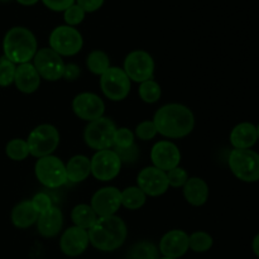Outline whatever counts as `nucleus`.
<instances>
[{
    "label": "nucleus",
    "mask_w": 259,
    "mask_h": 259,
    "mask_svg": "<svg viewBox=\"0 0 259 259\" xmlns=\"http://www.w3.org/2000/svg\"><path fill=\"white\" fill-rule=\"evenodd\" d=\"M157 133L168 139L185 138L195 128V115L182 104L171 103L161 106L153 116Z\"/></svg>",
    "instance_id": "1"
},
{
    "label": "nucleus",
    "mask_w": 259,
    "mask_h": 259,
    "mask_svg": "<svg viewBox=\"0 0 259 259\" xmlns=\"http://www.w3.org/2000/svg\"><path fill=\"white\" fill-rule=\"evenodd\" d=\"M90 244L101 252H114L125 243L128 228L116 215L98 217L95 224L88 230Z\"/></svg>",
    "instance_id": "2"
},
{
    "label": "nucleus",
    "mask_w": 259,
    "mask_h": 259,
    "mask_svg": "<svg viewBox=\"0 0 259 259\" xmlns=\"http://www.w3.org/2000/svg\"><path fill=\"white\" fill-rule=\"evenodd\" d=\"M4 57L14 65L28 63L38 51V42L34 33L25 27H13L3 39Z\"/></svg>",
    "instance_id": "3"
},
{
    "label": "nucleus",
    "mask_w": 259,
    "mask_h": 259,
    "mask_svg": "<svg viewBox=\"0 0 259 259\" xmlns=\"http://www.w3.org/2000/svg\"><path fill=\"white\" fill-rule=\"evenodd\" d=\"M232 174L247 184L259 181V153L252 149H233L228 158Z\"/></svg>",
    "instance_id": "4"
},
{
    "label": "nucleus",
    "mask_w": 259,
    "mask_h": 259,
    "mask_svg": "<svg viewBox=\"0 0 259 259\" xmlns=\"http://www.w3.org/2000/svg\"><path fill=\"white\" fill-rule=\"evenodd\" d=\"M27 143L30 156L35 158L51 156L60 144V132L52 124H40L30 132Z\"/></svg>",
    "instance_id": "5"
},
{
    "label": "nucleus",
    "mask_w": 259,
    "mask_h": 259,
    "mask_svg": "<svg viewBox=\"0 0 259 259\" xmlns=\"http://www.w3.org/2000/svg\"><path fill=\"white\" fill-rule=\"evenodd\" d=\"M34 174L38 181L47 189H58L68 182L66 164L62 159L53 154L38 158L34 166Z\"/></svg>",
    "instance_id": "6"
},
{
    "label": "nucleus",
    "mask_w": 259,
    "mask_h": 259,
    "mask_svg": "<svg viewBox=\"0 0 259 259\" xmlns=\"http://www.w3.org/2000/svg\"><path fill=\"white\" fill-rule=\"evenodd\" d=\"M116 125L110 118L103 116L100 119L90 121L83 132V141L86 146L95 151L111 149L114 144V136Z\"/></svg>",
    "instance_id": "7"
},
{
    "label": "nucleus",
    "mask_w": 259,
    "mask_h": 259,
    "mask_svg": "<svg viewBox=\"0 0 259 259\" xmlns=\"http://www.w3.org/2000/svg\"><path fill=\"white\" fill-rule=\"evenodd\" d=\"M48 43H50L51 50L58 53L61 57L62 56L71 57V56L77 55L82 50L83 38L75 27L63 24L58 25L51 32Z\"/></svg>",
    "instance_id": "8"
},
{
    "label": "nucleus",
    "mask_w": 259,
    "mask_h": 259,
    "mask_svg": "<svg viewBox=\"0 0 259 259\" xmlns=\"http://www.w3.org/2000/svg\"><path fill=\"white\" fill-rule=\"evenodd\" d=\"M100 88L104 95L111 101H121L131 93L132 81L120 67H109L100 76Z\"/></svg>",
    "instance_id": "9"
},
{
    "label": "nucleus",
    "mask_w": 259,
    "mask_h": 259,
    "mask_svg": "<svg viewBox=\"0 0 259 259\" xmlns=\"http://www.w3.org/2000/svg\"><path fill=\"white\" fill-rule=\"evenodd\" d=\"M123 70L129 77V80L142 83L144 81L153 78L154 60L146 51H132L124 60Z\"/></svg>",
    "instance_id": "10"
},
{
    "label": "nucleus",
    "mask_w": 259,
    "mask_h": 259,
    "mask_svg": "<svg viewBox=\"0 0 259 259\" xmlns=\"http://www.w3.org/2000/svg\"><path fill=\"white\" fill-rule=\"evenodd\" d=\"M65 65L62 57L55 51L48 48H40L33 57V66L40 78L47 81H58L63 77Z\"/></svg>",
    "instance_id": "11"
},
{
    "label": "nucleus",
    "mask_w": 259,
    "mask_h": 259,
    "mask_svg": "<svg viewBox=\"0 0 259 259\" xmlns=\"http://www.w3.org/2000/svg\"><path fill=\"white\" fill-rule=\"evenodd\" d=\"M91 175L103 182L113 181L118 177L121 169V161L113 149L98 151L90 159Z\"/></svg>",
    "instance_id": "12"
},
{
    "label": "nucleus",
    "mask_w": 259,
    "mask_h": 259,
    "mask_svg": "<svg viewBox=\"0 0 259 259\" xmlns=\"http://www.w3.org/2000/svg\"><path fill=\"white\" fill-rule=\"evenodd\" d=\"M72 111L77 118L86 121L100 119L105 113V104L103 99L94 93H81L72 100Z\"/></svg>",
    "instance_id": "13"
},
{
    "label": "nucleus",
    "mask_w": 259,
    "mask_h": 259,
    "mask_svg": "<svg viewBox=\"0 0 259 259\" xmlns=\"http://www.w3.org/2000/svg\"><path fill=\"white\" fill-rule=\"evenodd\" d=\"M137 184L147 196L151 197L166 194L169 187L166 172L154 166L144 167L137 176Z\"/></svg>",
    "instance_id": "14"
},
{
    "label": "nucleus",
    "mask_w": 259,
    "mask_h": 259,
    "mask_svg": "<svg viewBox=\"0 0 259 259\" xmlns=\"http://www.w3.org/2000/svg\"><path fill=\"white\" fill-rule=\"evenodd\" d=\"M151 161L154 167L167 172L181 162L180 148L171 141H159L151 149Z\"/></svg>",
    "instance_id": "15"
},
{
    "label": "nucleus",
    "mask_w": 259,
    "mask_h": 259,
    "mask_svg": "<svg viewBox=\"0 0 259 259\" xmlns=\"http://www.w3.org/2000/svg\"><path fill=\"white\" fill-rule=\"evenodd\" d=\"M90 206L98 217L115 215L121 206L120 191L113 186L103 187L93 195Z\"/></svg>",
    "instance_id": "16"
},
{
    "label": "nucleus",
    "mask_w": 259,
    "mask_h": 259,
    "mask_svg": "<svg viewBox=\"0 0 259 259\" xmlns=\"http://www.w3.org/2000/svg\"><path fill=\"white\" fill-rule=\"evenodd\" d=\"M90 240L88 230L78 227H70L62 233L60 239L61 252L67 257H78L86 252Z\"/></svg>",
    "instance_id": "17"
},
{
    "label": "nucleus",
    "mask_w": 259,
    "mask_h": 259,
    "mask_svg": "<svg viewBox=\"0 0 259 259\" xmlns=\"http://www.w3.org/2000/svg\"><path fill=\"white\" fill-rule=\"evenodd\" d=\"M189 234L184 230L174 229L167 232L159 242V253L163 257L181 258L189 252Z\"/></svg>",
    "instance_id": "18"
},
{
    "label": "nucleus",
    "mask_w": 259,
    "mask_h": 259,
    "mask_svg": "<svg viewBox=\"0 0 259 259\" xmlns=\"http://www.w3.org/2000/svg\"><path fill=\"white\" fill-rule=\"evenodd\" d=\"M14 83L23 94H33L40 86V76L33 63H22L15 68Z\"/></svg>",
    "instance_id": "19"
},
{
    "label": "nucleus",
    "mask_w": 259,
    "mask_h": 259,
    "mask_svg": "<svg viewBox=\"0 0 259 259\" xmlns=\"http://www.w3.org/2000/svg\"><path fill=\"white\" fill-rule=\"evenodd\" d=\"M35 224H37L38 233L43 238H55L62 230V211L57 206H52L50 210L38 215V220Z\"/></svg>",
    "instance_id": "20"
},
{
    "label": "nucleus",
    "mask_w": 259,
    "mask_h": 259,
    "mask_svg": "<svg viewBox=\"0 0 259 259\" xmlns=\"http://www.w3.org/2000/svg\"><path fill=\"white\" fill-rule=\"evenodd\" d=\"M257 141V126L249 121L237 124L230 132V144L234 149H250Z\"/></svg>",
    "instance_id": "21"
},
{
    "label": "nucleus",
    "mask_w": 259,
    "mask_h": 259,
    "mask_svg": "<svg viewBox=\"0 0 259 259\" xmlns=\"http://www.w3.org/2000/svg\"><path fill=\"white\" fill-rule=\"evenodd\" d=\"M182 189L185 200L192 206H202L209 199V186L200 177H189Z\"/></svg>",
    "instance_id": "22"
},
{
    "label": "nucleus",
    "mask_w": 259,
    "mask_h": 259,
    "mask_svg": "<svg viewBox=\"0 0 259 259\" xmlns=\"http://www.w3.org/2000/svg\"><path fill=\"white\" fill-rule=\"evenodd\" d=\"M38 212L33 207L30 200H24L20 201L12 210V223L18 229H27L34 225L38 220Z\"/></svg>",
    "instance_id": "23"
},
{
    "label": "nucleus",
    "mask_w": 259,
    "mask_h": 259,
    "mask_svg": "<svg viewBox=\"0 0 259 259\" xmlns=\"http://www.w3.org/2000/svg\"><path fill=\"white\" fill-rule=\"evenodd\" d=\"M66 172H67V180L72 184H80L85 181L91 175L90 158L82 154L73 156L66 164Z\"/></svg>",
    "instance_id": "24"
},
{
    "label": "nucleus",
    "mask_w": 259,
    "mask_h": 259,
    "mask_svg": "<svg viewBox=\"0 0 259 259\" xmlns=\"http://www.w3.org/2000/svg\"><path fill=\"white\" fill-rule=\"evenodd\" d=\"M98 215L93 210V207L88 204H78L71 211V220H72L75 227L81 229L89 230L95 224Z\"/></svg>",
    "instance_id": "25"
},
{
    "label": "nucleus",
    "mask_w": 259,
    "mask_h": 259,
    "mask_svg": "<svg viewBox=\"0 0 259 259\" xmlns=\"http://www.w3.org/2000/svg\"><path fill=\"white\" fill-rule=\"evenodd\" d=\"M120 197L121 206L129 210L141 209L147 201V195L138 186L126 187L125 190L120 191Z\"/></svg>",
    "instance_id": "26"
},
{
    "label": "nucleus",
    "mask_w": 259,
    "mask_h": 259,
    "mask_svg": "<svg viewBox=\"0 0 259 259\" xmlns=\"http://www.w3.org/2000/svg\"><path fill=\"white\" fill-rule=\"evenodd\" d=\"M126 259H159V250L152 242H138L132 245Z\"/></svg>",
    "instance_id": "27"
},
{
    "label": "nucleus",
    "mask_w": 259,
    "mask_h": 259,
    "mask_svg": "<svg viewBox=\"0 0 259 259\" xmlns=\"http://www.w3.org/2000/svg\"><path fill=\"white\" fill-rule=\"evenodd\" d=\"M86 66H88L89 71L93 72L94 75L101 76L110 67V60H109V56L104 51L94 50L88 55Z\"/></svg>",
    "instance_id": "28"
},
{
    "label": "nucleus",
    "mask_w": 259,
    "mask_h": 259,
    "mask_svg": "<svg viewBox=\"0 0 259 259\" xmlns=\"http://www.w3.org/2000/svg\"><path fill=\"white\" fill-rule=\"evenodd\" d=\"M139 98L146 104H156L162 96V89L157 81L147 80L139 85Z\"/></svg>",
    "instance_id": "29"
},
{
    "label": "nucleus",
    "mask_w": 259,
    "mask_h": 259,
    "mask_svg": "<svg viewBox=\"0 0 259 259\" xmlns=\"http://www.w3.org/2000/svg\"><path fill=\"white\" fill-rule=\"evenodd\" d=\"M214 244V239L211 235L206 232H194L191 235H189V247L192 252L195 253H205L211 249Z\"/></svg>",
    "instance_id": "30"
},
{
    "label": "nucleus",
    "mask_w": 259,
    "mask_h": 259,
    "mask_svg": "<svg viewBox=\"0 0 259 259\" xmlns=\"http://www.w3.org/2000/svg\"><path fill=\"white\" fill-rule=\"evenodd\" d=\"M5 153L12 161H24L29 156L27 141L20 138L12 139L8 142L7 147H5Z\"/></svg>",
    "instance_id": "31"
},
{
    "label": "nucleus",
    "mask_w": 259,
    "mask_h": 259,
    "mask_svg": "<svg viewBox=\"0 0 259 259\" xmlns=\"http://www.w3.org/2000/svg\"><path fill=\"white\" fill-rule=\"evenodd\" d=\"M15 68H17V65H14L7 57L3 56L0 58V86L2 88H7L14 83Z\"/></svg>",
    "instance_id": "32"
},
{
    "label": "nucleus",
    "mask_w": 259,
    "mask_h": 259,
    "mask_svg": "<svg viewBox=\"0 0 259 259\" xmlns=\"http://www.w3.org/2000/svg\"><path fill=\"white\" fill-rule=\"evenodd\" d=\"M85 17L86 13L76 3L63 12V20H65L66 25H70V27H76V25L81 24Z\"/></svg>",
    "instance_id": "33"
},
{
    "label": "nucleus",
    "mask_w": 259,
    "mask_h": 259,
    "mask_svg": "<svg viewBox=\"0 0 259 259\" xmlns=\"http://www.w3.org/2000/svg\"><path fill=\"white\" fill-rule=\"evenodd\" d=\"M136 136L129 128H118L114 136V144L113 148H128L133 146L136 142Z\"/></svg>",
    "instance_id": "34"
},
{
    "label": "nucleus",
    "mask_w": 259,
    "mask_h": 259,
    "mask_svg": "<svg viewBox=\"0 0 259 259\" xmlns=\"http://www.w3.org/2000/svg\"><path fill=\"white\" fill-rule=\"evenodd\" d=\"M166 175L167 180H168V185L171 187H175V189L184 187V185L186 184L187 180H189V174H187V171L180 166L167 171Z\"/></svg>",
    "instance_id": "35"
},
{
    "label": "nucleus",
    "mask_w": 259,
    "mask_h": 259,
    "mask_svg": "<svg viewBox=\"0 0 259 259\" xmlns=\"http://www.w3.org/2000/svg\"><path fill=\"white\" fill-rule=\"evenodd\" d=\"M157 134L158 133H157V128L154 125L153 120H144L137 125L134 136L138 139H141V141L147 142L153 139Z\"/></svg>",
    "instance_id": "36"
},
{
    "label": "nucleus",
    "mask_w": 259,
    "mask_h": 259,
    "mask_svg": "<svg viewBox=\"0 0 259 259\" xmlns=\"http://www.w3.org/2000/svg\"><path fill=\"white\" fill-rule=\"evenodd\" d=\"M30 201H32L33 207H34L38 214H42V212L47 211V210H50L53 206L52 199L46 192H38V194H35L33 196V199Z\"/></svg>",
    "instance_id": "37"
},
{
    "label": "nucleus",
    "mask_w": 259,
    "mask_h": 259,
    "mask_svg": "<svg viewBox=\"0 0 259 259\" xmlns=\"http://www.w3.org/2000/svg\"><path fill=\"white\" fill-rule=\"evenodd\" d=\"M111 149L118 154L121 163H134V162L138 159L139 151L136 143H134L133 146L128 147V148H111Z\"/></svg>",
    "instance_id": "38"
},
{
    "label": "nucleus",
    "mask_w": 259,
    "mask_h": 259,
    "mask_svg": "<svg viewBox=\"0 0 259 259\" xmlns=\"http://www.w3.org/2000/svg\"><path fill=\"white\" fill-rule=\"evenodd\" d=\"M52 12H65L67 8L75 4V0H40Z\"/></svg>",
    "instance_id": "39"
},
{
    "label": "nucleus",
    "mask_w": 259,
    "mask_h": 259,
    "mask_svg": "<svg viewBox=\"0 0 259 259\" xmlns=\"http://www.w3.org/2000/svg\"><path fill=\"white\" fill-rule=\"evenodd\" d=\"M75 3L78 7L82 8L83 12L88 14V13H94L100 9L105 0H75Z\"/></svg>",
    "instance_id": "40"
},
{
    "label": "nucleus",
    "mask_w": 259,
    "mask_h": 259,
    "mask_svg": "<svg viewBox=\"0 0 259 259\" xmlns=\"http://www.w3.org/2000/svg\"><path fill=\"white\" fill-rule=\"evenodd\" d=\"M81 75V70L77 65L75 63H66L65 65V71H63V77L68 82H72L76 81Z\"/></svg>",
    "instance_id": "41"
},
{
    "label": "nucleus",
    "mask_w": 259,
    "mask_h": 259,
    "mask_svg": "<svg viewBox=\"0 0 259 259\" xmlns=\"http://www.w3.org/2000/svg\"><path fill=\"white\" fill-rule=\"evenodd\" d=\"M252 249L253 253L255 254V257L259 258V233L253 238V242H252Z\"/></svg>",
    "instance_id": "42"
},
{
    "label": "nucleus",
    "mask_w": 259,
    "mask_h": 259,
    "mask_svg": "<svg viewBox=\"0 0 259 259\" xmlns=\"http://www.w3.org/2000/svg\"><path fill=\"white\" fill-rule=\"evenodd\" d=\"M17 2L19 3L20 5H23V7H32V5L37 4L39 0H17Z\"/></svg>",
    "instance_id": "43"
},
{
    "label": "nucleus",
    "mask_w": 259,
    "mask_h": 259,
    "mask_svg": "<svg viewBox=\"0 0 259 259\" xmlns=\"http://www.w3.org/2000/svg\"><path fill=\"white\" fill-rule=\"evenodd\" d=\"M257 136H258V141H259V124L257 125Z\"/></svg>",
    "instance_id": "44"
},
{
    "label": "nucleus",
    "mask_w": 259,
    "mask_h": 259,
    "mask_svg": "<svg viewBox=\"0 0 259 259\" xmlns=\"http://www.w3.org/2000/svg\"><path fill=\"white\" fill-rule=\"evenodd\" d=\"M159 259H176V258H168V257H162V258H159Z\"/></svg>",
    "instance_id": "45"
},
{
    "label": "nucleus",
    "mask_w": 259,
    "mask_h": 259,
    "mask_svg": "<svg viewBox=\"0 0 259 259\" xmlns=\"http://www.w3.org/2000/svg\"><path fill=\"white\" fill-rule=\"evenodd\" d=\"M0 2H3V3H5V2H9V0H0Z\"/></svg>",
    "instance_id": "46"
}]
</instances>
